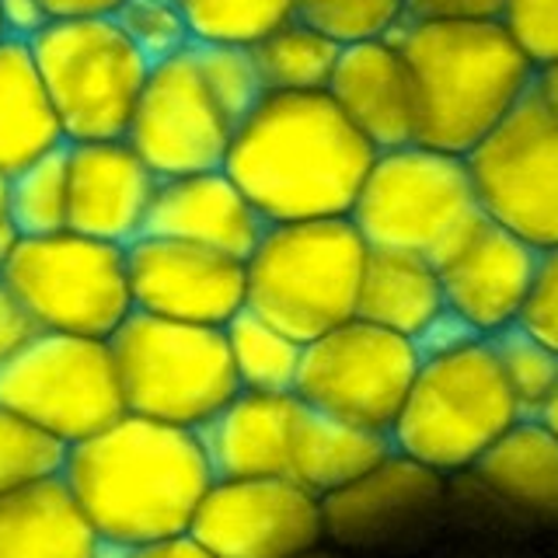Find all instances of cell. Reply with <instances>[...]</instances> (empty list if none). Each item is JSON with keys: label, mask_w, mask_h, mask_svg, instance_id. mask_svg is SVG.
I'll return each mask as SVG.
<instances>
[{"label": "cell", "mask_w": 558, "mask_h": 558, "mask_svg": "<svg viewBox=\"0 0 558 558\" xmlns=\"http://www.w3.org/2000/svg\"><path fill=\"white\" fill-rule=\"evenodd\" d=\"M60 478L112 548H144L189 534L203 496L217 482L199 429L133 412L66 447Z\"/></svg>", "instance_id": "obj_1"}, {"label": "cell", "mask_w": 558, "mask_h": 558, "mask_svg": "<svg viewBox=\"0 0 558 558\" xmlns=\"http://www.w3.org/2000/svg\"><path fill=\"white\" fill-rule=\"evenodd\" d=\"M374 147L328 92H272L238 122L223 171L266 223L349 217Z\"/></svg>", "instance_id": "obj_2"}, {"label": "cell", "mask_w": 558, "mask_h": 558, "mask_svg": "<svg viewBox=\"0 0 558 558\" xmlns=\"http://www.w3.org/2000/svg\"><path fill=\"white\" fill-rule=\"evenodd\" d=\"M395 43L415 92V144L464 157L531 92L534 63L502 22H405Z\"/></svg>", "instance_id": "obj_3"}, {"label": "cell", "mask_w": 558, "mask_h": 558, "mask_svg": "<svg viewBox=\"0 0 558 558\" xmlns=\"http://www.w3.org/2000/svg\"><path fill=\"white\" fill-rule=\"evenodd\" d=\"M366 252L371 248L349 217L266 223L244 258V307L304 345L356 318Z\"/></svg>", "instance_id": "obj_4"}, {"label": "cell", "mask_w": 558, "mask_h": 558, "mask_svg": "<svg viewBox=\"0 0 558 558\" xmlns=\"http://www.w3.org/2000/svg\"><path fill=\"white\" fill-rule=\"evenodd\" d=\"M517 418H523L517 398L506 388L488 339H478L458 353L418 363L388 436L398 453L444 478H458Z\"/></svg>", "instance_id": "obj_5"}, {"label": "cell", "mask_w": 558, "mask_h": 558, "mask_svg": "<svg viewBox=\"0 0 558 558\" xmlns=\"http://www.w3.org/2000/svg\"><path fill=\"white\" fill-rule=\"evenodd\" d=\"M126 412L203 429L241 388L223 328L133 311L109 339Z\"/></svg>", "instance_id": "obj_6"}, {"label": "cell", "mask_w": 558, "mask_h": 558, "mask_svg": "<svg viewBox=\"0 0 558 558\" xmlns=\"http://www.w3.org/2000/svg\"><path fill=\"white\" fill-rule=\"evenodd\" d=\"M478 217L468 161L426 144L377 150L349 209L366 248L415 252L433 266Z\"/></svg>", "instance_id": "obj_7"}, {"label": "cell", "mask_w": 558, "mask_h": 558, "mask_svg": "<svg viewBox=\"0 0 558 558\" xmlns=\"http://www.w3.org/2000/svg\"><path fill=\"white\" fill-rule=\"evenodd\" d=\"M63 144L122 140L150 60L116 17H57L28 43Z\"/></svg>", "instance_id": "obj_8"}, {"label": "cell", "mask_w": 558, "mask_h": 558, "mask_svg": "<svg viewBox=\"0 0 558 558\" xmlns=\"http://www.w3.org/2000/svg\"><path fill=\"white\" fill-rule=\"evenodd\" d=\"M0 279L43 331L112 339L133 314L126 248L77 231L14 238Z\"/></svg>", "instance_id": "obj_9"}, {"label": "cell", "mask_w": 558, "mask_h": 558, "mask_svg": "<svg viewBox=\"0 0 558 558\" xmlns=\"http://www.w3.org/2000/svg\"><path fill=\"white\" fill-rule=\"evenodd\" d=\"M0 405L63 447L101 433L126 412L109 339L39 331V339L0 371Z\"/></svg>", "instance_id": "obj_10"}, {"label": "cell", "mask_w": 558, "mask_h": 558, "mask_svg": "<svg viewBox=\"0 0 558 558\" xmlns=\"http://www.w3.org/2000/svg\"><path fill=\"white\" fill-rule=\"evenodd\" d=\"M418 363L423 356L412 339L363 318H349L304 342L293 395L314 412L391 433Z\"/></svg>", "instance_id": "obj_11"}, {"label": "cell", "mask_w": 558, "mask_h": 558, "mask_svg": "<svg viewBox=\"0 0 558 558\" xmlns=\"http://www.w3.org/2000/svg\"><path fill=\"white\" fill-rule=\"evenodd\" d=\"M478 209L537 252L558 244V122L523 98L464 154Z\"/></svg>", "instance_id": "obj_12"}, {"label": "cell", "mask_w": 558, "mask_h": 558, "mask_svg": "<svg viewBox=\"0 0 558 558\" xmlns=\"http://www.w3.org/2000/svg\"><path fill=\"white\" fill-rule=\"evenodd\" d=\"M122 140L157 179L223 168L234 140V122L209 95L199 74L196 46L150 63L147 84Z\"/></svg>", "instance_id": "obj_13"}, {"label": "cell", "mask_w": 558, "mask_h": 558, "mask_svg": "<svg viewBox=\"0 0 558 558\" xmlns=\"http://www.w3.org/2000/svg\"><path fill=\"white\" fill-rule=\"evenodd\" d=\"M189 537L214 558H296L325 545L322 499L293 478H217Z\"/></svg>", "instance_id": "obj_14"}, {"label": "cell", "mask_w": 558, "mask_h": 558, "mask_svg": "<svg viewBox=\"0 0 558 558\" xmlns=\"http://www.w3.org/2000/svg\"><path fill=\"white\" fill-rule=\"evenodd\" d=\"M133 311L154 318L223 328L244 311V262L199 244L140 234L126 244Z\"/></svg>", "instance_id": "obj_15"}, {"label": "cell", "mask_w": 558, "mask_h": 558, "mask_svg": "<svg viewBox=\"0 0 558 558\" xmlns=\"http://www.w3.org/2000/svg\"><path fill=\"white\" fill-rule=\"evenodd\" d=\"M447 502V478L391 450L356 482L322 499L325 545L349 551L391 548L426 531Z\"/></svg>", "instance_id": "obj_16"}, {"label": "cell", "mask_w": 558, "mask_h": 558, "mask_svg": "<svg viewBox=\"0 0 558 558\" xmlns=\"http://www.w3.org/2000/svg\"><path fill=\"white\" fill-rule=\"evenodd\" d=\"M541 252L485 214L436 262L447 307L482 339L520 325Z\"/></svg>", "instance_id": "obj_17"}, {"label": "cell", "mask_w": 558, "mask_h": 558, "mask_svg": "<svg viewBox=\"0 0 558 558\" xmlns=\"http://www.w3.org/2000/svg\"><path fill=\"white\" fill-rule=\"evenodd\" d=\"M66 231L122 244V248L144 234L157 174L140 161L126 140L66 144Z\"/></svg>", "instance_id": "obj_18"}, {"label": "cell", "mask_w": 558, "mask_h": 558, "mask_svg": "<svg viewBox=\"0 0 558 558\" xmlns=\"http://www.w3.org/2000/svg\"><path fill=\"white\" fill-rule=\"evenodd\" d=\"M266 220L244 199V192L223 168L157 179L144 234L199 244V248L248 258Z\"/></svg>", "instance_id": "obj_19"}, {"label": "cell", "mask_w": 558, "mask_h": 558, "mask_svg": "<svg viewBox=\"0 0 558 558\" xmlns=\"http://www.w3.org/2000/svg\"><path fill=\"white\" fill-rule=\"evenodd\" d=\"M325 92L374 150L415 144V92L395 35L342 46Z\"/></svg>", "instance_id": "obj_20"}, {"label": "cell", "mask_w": 558, "mask_h": 558, "mask_svg": "<svg viewBox=\"0 0 558 558\" xmlns=\"http://www.w3.org/2000/svg\"><path fill=\"white\" fill-rule=\"evenodd\" d=\"M301 415L296 395L238 391L199 429L217 478H279L290 468L293 426Z\"/></svg>", "instance_id": "obj_21"}, {"label": "cell", "mask_w": 558, "mask_h": 558, "mask_svg": "<svg viewBox=\"0 0 558 558\" xmlns=\"http://www.w3.org/2000/svg\"><path fill=\"white\" fill-rule=\"evenodd\" d=\"M499 510L558 523V440L534 418H517L468 471Z\"/></svg>", "instance_id": "obj_22"}, {"label": "cell", "mask_w": 558, "mask_h": 558, "mask_svg": "<svg viewBox=\"0 0 558 558\" xmlns=\"http://www.w3.org/2000/svg\"><path fill=\"white\" fill-rule=\"evenodd\" d=\"M105 541L66 482L43 478L0 496V558H101Z\"/></svg>", "instance_id": "obj_23"}, {"label": "cell", "mask_w": 558, "mask_h": 558, "mask_svg": "<svg viewBox=\"0 0 558 558\" xmlns=\"http://www.w3.org/2000/svg\"><path fill=\"white\" fill-rule=\"evenodd\" d=\"M444 311L447 301L440 272H436L429 258L395 248L366 252L356 293V318L415 342L426 331V325Z\"/></svg>", "instance_id": "obj_24"}, {"label": "cell", "mask_w": 558, "mask_h": 558, "mask_svg": "<svg viewBox=\"0 0 558 558\" xmlns=\"http://www.w3.org/2000/svg\"><path fill=\"white\" fill-rule=\"evenodd\" d=\"M391 450L395 447L388 433L353 426V423H345V418L301 405V415H296V426H293L287 478H293L296 485H304L307 493L325 499L331 493H339L342 485L366 475V471L380 464Z\"/></svg>", "instance_id": "obj_25"}, {"label": "cell", "mask_w": 558, "mask_h": 558, "mask_svg": "<svg viewBox=\"0 0 558 558\" xmlns=\"http://www.w3.org/2000/svg\"><path fill=\"white\" fill-rule=\"evenodd\" d=\"M57 147L63 133L28 43L0 39V171L14 174Z\"/></svg>", "instance_id": "obj_26"}, {"label": "cell", "mask_w": 558, "mask_h": 558, "mask_svg": "<svg viewBox=\"0 0 558 558\" xmlns=\"http://www.w3.org/2000/svg\"><path fill=\"white\" fill-rule=\"evenodd\" d=\"M248 49L258 66V77L266 84V95H272V92H325L342 46L331 43L318 28L304 25L301 17H290L287 25L272 28L266 39H258Z\"/></svg>", "instance_id": "obj_27"}, {"label": "cell", "mask_w": 558, "mask_h": 558, "mask_svg": "<svg viewBox=\"0 0 558 558\" xmlns=\"http://www.w3.org/2000/svg\"><path fill=\"white\" fill-rule=\"evenodd\" d=\"M227 353L238 377L241 391L262 395H290L296 384V366H301V342L290 339L255 311L244 307L223 325Z\"/></svg>", "instance_id": "obj_28"}, {"label": "cell", "mask_w": 558, "mask_h": 558, "mask_svg": "<svg viewBox=\"0 0 558 558\" xmlns=\"http://www.w3.org/2000/svg\"><path fill=\"white\" fill-rule=\"evenodd\" d=\"M66 217H70V182H66V144H63L11 174L8 227L14 231V238H43V234L66 231Z\"/></svg>", "instance_id": "obj_29"}, {"label": "cell", "mask_w": 558, "mask_h": 558, "mask_svg": "<svg viewBox=\"0 0 558 558\" xmlns=\"http://www.w3.org/2000/svg\"><path fill=\"white\" fill-rule=\"evenodd\" d=\"M192 46H255L293 14V0H179Z\"/></svg>", "instance_id": "obj_30"}, {"label": "cell", "mask_w": 558, "mask_h": 558, "mask_svg": "<svg viewBox=\"0 0 558 558\" xmlns=\"http://www.w3.org/2000/svg\"><path fill=\"white\" fill-rule=\"evenodd\" d=\"M293 14L339 46L391 39L409 22L405 0H293Z\"/></svg>", "instance_id": "obj_31"}, {"label": "cell", "mask_w": 558, "mask_h": 558, "mask_svg": "<svg viewBox=\"0 0 558 558\" xmlns=\"http://www.w3.org/2000/svg\"><path fill=\"white\" fill-rule=\"evenodd\" d=\"M488 349H493L499 374L506 380V388H510V395L517 398L520 412L531 415L541 401L555 391L558 353L523 325H510L496 331V336L488 339Z\"/></svg>", "instance_id": "obj_32"}, {"label": "cell", "mask_w": 558, "mask_h": 558, "mask_svg": "<svg viewBox=\"0 0 558 558\" xmlns=\"http://www.w3.org/2000/svg\"><path fill=\"white\" fill-rule=\"evenodd\" d=\"M66 447L28 418L0 405V496L17 493L32 482L57 478Z\"/></svg>", "instance_id": "obj_33"}, {"label": "cell", "mask_w": 558, "mask_h": 558, "mask_svg": "<svg viewBox=\"0 0 558 558\" xmlns=\"http://www.w3.org/2000/svg\"><path fill=\"white\" fill-rule=\"evenodd\" d=\"M199 74L209 87V95L220 105V112L234 122H244L255 105L266 98V84L258 77L248 46H196Z\"/></svg>", "instance_id": "obj_34"}, {"label": "cell", "mask_w": 558, "mask_h": 558, "mask_svg": "<svg viewBox=\"0 0 558 558\" xmlns=\"http://www.w3.org/2000/svg\"><path fill=\"white\" fill-rule=\"evenodd\" d=\"M116 22L150 63H161L192 46V32L179 0H126Z\"/></svg>", "instance_id": "obj_35"}, {"label": "cell", "mask_w": 558, "mask_h": 558, "mask_svg": "<svg viewBox=\"0 0 558 558\" xmlns=\"http://www.w3.org/2000/svg\"><path fill=\"white\" fill-rule=\"evenodd\" d=\"M502 25L510 28L531 63L558 57V0H506Z\"/></svg>", "instance_id": "obj_36"}, {"label": "cell", "mask_w": 558, "mask_h": 558, "mask_svg": "<svg viewBox=\"0 0 558 558\" xmlns=\"http://www.w3.org/2000/svg\"><path fill=\"white\" fill-rule=\"evenodd\" d=\"M520 325L534 331L541 342H548L558 353V244L541 252L537 276L527 296V307L520 314Z\"/></svg>", "instance_id": "obj_37"}, {"label": "cell", "mask_w": 558, "mask_h": 558, "mask_svg": "<svg viewBox=\"0 0 558 558\" xmlns=\"http://www.w3.org/2000/svg\"><path fill=\"white\" fill-rule=\"evenodd\" d=\"M506 0H405L409 22H502Z\"/></svg>", "instance_id": "obj_38"}, {"label": "cell", "mask_w": 558, "mask_h": 558, "mask_svg": "<svg viewBox=\"0 0 558 558\" xmlns=\"http://www.w3.org/2000/svg\"><path fill=\"white\" fill-rule=\"evenodd\" d=\"M39 325L35 318L25 311V304L17 301V296L4 287V279H0V371L17 356L25 353V349L39 339Z\"/></svg>", "instance_id": "obj_39"}, {"label": "cell", "mask_w": 558, "mask_h": 558, "mask_svg": "<svg viewBox=\"0 0 558 558\" xmlns=\"http://www.w3.org/2000/svg\"><path fill=\"white\" fill-rule=\"evenodd\" d=\"M478 339H482L478 331L447 307L444 314H436V318L426 325L423 336L415 339V349H418V356L429 360V356L458 353V349H464V345H471V342H478Z\"/></svg>", "instance_id": "obj_40"}, {"label": "cell", "mask_w": 558, "mask_h": 558, "mask_svg": "<svg viewBox=\"0 0 558 558\" xmlns=\"http://www.w3.org/2000/svg\"><path fill=\"white\" fill-rule=\"evenodd\" d=\"M52 22L46 0H0V32L4 39L32 43Z\"/></svg>", "instance_id": "obj_41"}, {"label": "cell", "mask_w": 558, "mask_h": 558, "mask_svg": "<svg viewBox=\"0 0 558 558\" xmlns=\"http://www.w3.org/2000/svg\"><path fill=\"white\" fill-rule=\"evenodd\" d=\"M119 558H214L196 537L179 534V537H168V541H154V545L144 548H126Z\"/></svg>", "instance_id": "obj_42"}, {"label": "cell", "mask_w": 558, "mask_h": 558, "mask_svg": "<svg viewBox=\"0 0 558 558\" xmlns=\"http://www.w3.org/2000/svg\"><path fill=\"white\" fill-rule=\"evenodd\" d=\"M126 0H46L49 17H116Z\"/></svg>", "instance_id": "obj_43"}, {"label": "cell", "mask_w": 558, "mask_h": 558, "mask_svg": "<svg viewBox=\"0 0 558 558\" xmlns=\"http://www.w3.org/2000/svg\"><path fill=\"white\" fill-rule=\"evenodd\" d=\"M531 98L558 122V57L534 63V77H531Z\"/></svg>", "instance_id": "obj_44"}, {"label": "cell", "mask_w": 558, "mask_h": 558, "mask_svg": "<svg viewBox=\"0 0 558 558\" xmlns=\"http://www.w3.org/2000/svg\"><path fill=\"white\" fill-rule=\"evenodd\" d=\"M527 418H534V423L545 429V433H551L555 440H558V384H555V391L541 401V405L527 415Z\"/></svg>", "instance_id": "obj_45"}, {"label": "cell", "mask_w": 558, "mask_h": 558, "mask_svg": "<svg viewBox=\"0 0 558 558\" xmlns=\"http://www.w3.org/2000/svg\"><path fill=\"white\" fill-rule=\"evenodd\" d=\"M8 189H11V174L0 171V227H8Z\"/></svg>", "instance_id": "obj_46"}, {"label": "cell", "mask_w": 558, "mask_h": 558, "mask_svg": "<svg viewBox=\"0 0 558 558\" xmlns=\"http://www.w3.org/2000/svg\"><path fill=\"white\" fill-rule=\"evenodd\" d=\"M296 558H342L339 548H331V545H318V548H311L304 555H296Z\"/></svg>", "instance_id": "obj_47"}, {"label": "cell", "mask_w": 558, "mask_h": 558, "mask_svg": "<svg viewBox=\"0 0 558 558\" xmlns=\"http://www.w3.org/2000/svg\"><path fill=\"white\" fill-rule=\"evenodd\" d=\"M11 241H14V231L11 227H0V266H4V258L11 252Z\"/></svg>", "instance_id": "obj_48"}, {"label": "cell", "mask_w": 558, "mask_h": 558, "mask_svg": "<svg viewBox=\"0 0 558 558\" xmlns=\"http://www.w3.org/2000/svg\"><path fill=\"white\" fill-rule=\"evenodd\" d=\"M0 39H4V32H0Z\"/></svg>", "instance_id": "obj_49"}]
</instances>
